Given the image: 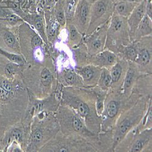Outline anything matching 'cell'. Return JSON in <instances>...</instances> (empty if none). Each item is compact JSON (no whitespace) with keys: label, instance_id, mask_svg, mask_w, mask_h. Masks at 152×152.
<instances>
[{"label":"cell","instance_id":"cell-1","mask_svg":"<svg viewBox=\"0 0 152 152\" xmlns=\"http://www.w3.org/2000/svg\"><path fill=\"white\" fill-rule=\"evenodd\" d=\"M62 102L72 108L83 119L91 132H101V117L96 108V94L92 88L66 87L63 90Z\"/></svg>","mask_w":152,"mask_h":152},{"label":"cell","instance_id":"cell-2","mask_svg":"<svg viewBox=\"0 0 152 152\" xmlns=\"http://www.w3.org/2000/svg\"><path fill=\"white\" fill-rule=\"evenodd\" d=\"M151 98V95L141 97L133 106L121 114L113 129V151L125 136L140 123Z\"/></svg>","mask_w":152,"mask_h":152},{"label":"cell","instance_id":"cell-3","mask_svg":"<svg viewBox=\"0 0 152 152\" xmlns=\"http://www.w3.org/2000/svg\"><path fill=\"white\" fill-rule=\"evenodd\" d=\"M126 97L121 90H110L107 94L104 108L101 115V132L113 130L121 114L133 106L138 100Z\"/></svg>","mask_w":152,"mask_h":152},{"label":"cell","instance_id":"cell-4","mask_svg":"<svg viewBox=\"0 0 152 152\" xmlns=\"http://www.w3.org/2000/svg\"><path fill=\"white\" fill-rule=\"evenodd\" d=\"M60 122L66 135L81 137L86 139L94 146L97 151H99V133L96 134L89 130L83 119L66 105H64L60 110Z\"/></svg>","mask_w":152,"mask_h":152},{"label":"cell","instance_id":"cell-5","mask_svg":"<svg viewBox=\"0 0 152 152\" xmlns=\"http://www.w3.org/2000/svg\"><path fill=\"white\" fill-rule=\"evenodd\" d=\"M131 43L126 18L113 13L108 28L105 48L118 54L122 46Z\"/></svg>","mask_w":152,"mask_h":152},{"label":"cell","instance_id":"cell-6","mask_svg":"<svg viewBox=\"0 0 152 152\" xmlns=\"http://www.w3.org/2000/svg\"><path fill=\"white\" fill-rule=\"evenodd\" d=\"M114 0H97L93 3L91 7L89 26L84 36L91 34L108 21L114 13Z\"/></svg>","mask_w":152,"mask_h":152},{"label":"cell","instance_id":"cell-7","mask_svg":"<svg viewBox=\"0 0 152 152\" xmlns=\"http://www.w3.org/2000/svg\"><path fill=\"white\" fill-rule=\"evenodd\" d=\"M136 42L137 46V54L134 62L141 74H151L152 37L151 35L144 37Z\"/></svg>","mask_w":152,"mask_h":152},{"label":"cell","instance_id":"cell-8","mask_svg":"<svg viewBox=\"0 0 152 152\" xmlns=\"http://www.w3.org/2000/svg\"><path fill=\"white\" fill-rule=\"evenodd\" d=\"M110 19L91 34L83 37V42L90 56L96 55L105 49Z\"/></svg>","mask_w":152,"mask_h":152},{"label":"cell","instance_id":"cell-9","mask_svg":"<svg viewBox=\"0 0 152 152\" xmlns=\"http://www.w3.org/2000/svg\"><path fill=\"white\" fill-rule=\"evenodd\" d=\"M91 4L87 0H79L72 19L75 28L83 36L89 26Z\"/></svg>","mask_w":152,"mask_h":152},{"label":"cell","instance_id":"cell-10","mask_svg":"<svg viewBox=\"0 0 152 152\" xmlns=\"http://www.w3.org/2000/svg\"><path fill=\"white\" fill-rule=\"evenodd\" d=\"M152 128L136 133L128 149L129 152L152 151Z\"/></svg>","mask_w":152,"mask_h":152},{"label":"cell","instance_id":"cell-11","mask_svg":"<svg viewBox=\"0 0 152 152\" xmlns=\"http://www.w3.org/2000/svg\"><path fill=\"white\" fill-rule=\"evenodd\" d=\"M74 69L81 77L85 87L92 88L97 86L102 68L89 64L83 66H75Z\"/></svg>","mask_w":152,"mask_h":152},{"label":"cell","instance_id":"cell-12","mask_svg":"<svg viewBox=\"0 0 152 152\" xmlns=\"http://www.w3.org/2000/svg\"><path fill=\"white\" fill-rule=\"evenodd\" d=\"M128 67L129 61L119 56L115 64L110 69L111 77L110 90H121Z\"/></svg>","mask_w":152,"mask_h":152},{"label":"cell","instance_id":"cell-13","mask_svg":"<svg viewBox=\"0 0 152 152\" xmlns=\"http://www.w3.org/2000/svg\"><path fill=\"white\" fill-rule=\"evenodd\" d=\"M119 56L117 54L105 49L102 52L91 56L90 64L101 68L110 69L115 64Z\"/></svg>","mask_w":152,"mask_h":152},{"label":"cell","instance_id":"cell-14","mask_svg":"<svg viewBox=\"0 0 152 152\" xmlns=\"http://www.w3.org/2000/svg\"><path fill=\"white\" fill-rule=\"evenodd\" d=\"M145 0H143L141 3H139L136 6L129 17L126 18L131 42H134L136 29L144 16L145 15Z\"/></svg>","mask_w":152,"mask_h":152},{"label":"cell","instance_id":"cell-15","mask_svg":"<svg viewBox=\"0 0 152 152\" xmlns=\"http://www.w3.org/2000/svg\"><path fill=\"white\" fill-rule=\"evenodd\" d=\"M141 73L134 61H129V67L124 77L121 90L122 93L127 97L132 93L133 88Z\"/></svg>","mask_w":152,"mask_h":152},{"label":"cell","instance_id":"cell-16","mask_svg":"<svg viewBox=\"0 0 152 152\" xmlns=\"http://www.w3.org/2000/svg\"><path fill=\"white\" fill-rule=\"evenodd\" d=\"M46 21V36L48 40L54 41L59 34L60 24L57 22L53 10H45V15Z\"/></svg>","mask_w":152,"mask_h":152},{"label":"cell","instance_id":"cell-17","mask_svg":"<svg viewBox=\"0 0 152 152\" xmlns=\"http://www.w3.org/2000/svg\"><path fill=\"white\" fill-rule=\"evenodd\" d=\"M68 45L70 49L80 45L83 40V35L75 28L72 20H67L66 23Z\"/></svg>","mask_w":152,"mask_h":152},{"label":"cell","instance_id":"cell-18","mask_svg":"<svg viewBox=\"0 0 152 152\" xmlns=\"http://www.w3.org/2000/svg\"><path fill=\"white\" fill-rule=\"evenodd\" d=\"M72 50V58L74 61L75 66H83L90 64L91 56L83 42L78 46L71 49ZM75 67V66H74Z\"/></svg>","mask_w":152,"mask_h":152},{"label":"cell","instance_id":"cell-19","mask_svg":"<svg viewBox=\"0 0 152 152\" xmlns=\"http://www.w3.org/2000/svg\"><path fill=\"white\" fill-rule=\"evenodd\" d=\"M73 68H66L63 74V79L67 87L85 88L80 76L76 72Z\"/></svg>","mask_w":152,"mask_h":152},{"label":"cell","instance_id":"cell-20","mask_svg":"<svg viewBox=\"0 0 152 152\" xmlns=\"http://www.w3.org/2000/svg\"><path fill=\"white\" fill-rule=\"evenodd\" d=\"M29 23L32 25L39 35L42 37L44 42L47 44L48 43V40L45 29V19L40 10L38 13H34L31 15V18Z\"/></svg>","mask_w":152,"mask_h":152},{"label":"cell","instance_id":"cell-21","mask_svg":"<svg viewBox=\"0 0 152 152\" xmlns=\"http://www.w3.org/2000/svg\"><path fill=\"white\" fill-rule=\"evenodd\" d=\"M151 34L152 20L145 15L136 29L134 41L137 42L144 37L151 35Z\"/></svg>","mask_w":152,"mask_h":152},{"label":"cell","instance_id":"cell-22","mask_svg":"<svg viewBox=\"0 0 152 152\" xmlns=\"http://www.w3.org/2000/svg\"><path fill=\"white\" fill-rule=\"evenodd\" d=\"M122 58L128 61H134L137 54V46L136 42H132L127 45L122 46L117 54Z\"/></svg>","mask_w":152,"mask_h":152},{"label":"cell","instance_id":"cell-23","mask_svg":"<svg viewBox=\"0 0 152 152\" xmlns=\"http://www.w3.org/2000/svg\"><path fill=\"white\" fill-rule=\"evenodd\" d=\"M138 4L139 3L126 1L115 2L114 13L121 17L127 18Z\"/></svg>","mask_w":152,"mask_h":152},{"label":"cell","instance_id":"cell-24","mask_svg":"<svg viewBox=\"0 0 152 152\" xmlns=\"http://www.w3.org/2000/svg\"><path fill=\"white\" fill-rule=\"evenodd\" d=\"M96 94V108L99 116H101L104 108V103L108 91L100 89L97 86L92 88Z\"/></svg>","mask_w":152,"mask_h":152},{"label":"cell","instance_id":"cell-25","mask_svg":"<svg viewBox=\"0 0 152 152\" xmlns=\"http://www.w3.org/2000/svg\"><path fill=\"white\" fill-rule=\"evenodd\" d=\"M54 14L61 28H64L66 25V19L63 7L62 0H57L53 9Z\"/></svg>","mask_w":152,"mask_h":152},{"label":"cell","instance_id":"cell-26","mask_svg":"<svg viewBox=\"0 0 152 152\" xmlns=\"http://www.w3.org/2000/svg\"><path fill=\"white\" fill-rule=\"evenodd\" d=\"M111 83V77L110 69L102 68L97 86L104 91H108L110 89Z\"/></svg>","mask_w":152,"mask_h":152},{"label":"cell","instance_id":"cell-27","mask_svg":"<svg viewBox=\"0 0 152 152\" xmlns=\"http://www.w3.org/2000/svg\"><path fill=\"white\" fill-rule=\"evenodd\" d=\"M142 130L151 129L152 126V97L150 99L148 108L144 115L139 124Z\"/></svg>","mask_w":152,"mask_h":152},{"label":"cell","instance_id":"cell-28","mask_svg":"<svg viewBox=\"0 0 152 152\" xmlns=\"http://www.w3.org/2000/svg\"><path fill=\"white\" fill-rule=\"evenodd\" d=\"M39 77L40 83L45 88H49L54 82V75L47 67H44L41 69Z\"/></svg>","mask_w":152,"mask_h":152},{"label":"cell","instance_id":"cell-29","mask_svg":"<svg viewBox=\"0 0 152 152\" xmlns=\"http://www.w3.org/2000/svg\"><path fill=\"white\" fill-rule=\"evenodd\" d=\"M66 21L72 20L79 0H62Z\"/></svg>","mask_w":152,"mask_h":152},{"label":"cell","instance_id":"cell-30","mask_svg":"<svg viewBox=\"0 0 152 152\" xmlns=\"http://www.w3.org/2000/svg\"><path fill=\"white\" fill-rule=\"evenodd\" d=\"M0 54L4 56L7 58L11 61V62L17 63V64L21 66H24L26 65V60L24 59V57L23 56H22L20 54H10L6 51H3L1 49H0Z\"/></svg>","mask_w":152,"mask_h":152},{"label":"cell","instance_id":"cell-31","mask_svg":"<svg viewBox=\"0 0 152 152\" xmlns=\"http://www.w3.org/2000/svg\"><path fill=\"white\" fill-rule=\"evenodd\" d=\"M4 40L9 48L14 49L16 50H20L17 39L13 33H12L10 31H6L4 35Z\"/></svg>","mask_w":152,"mask_h":152},{"label":"cell","instance_id":"cell-32","mask_svg":"<svg viewBox=\"0 0 152 152\" xmlns=\"http://www.w3.org/2000/svg\"><path fill=\"white\" fill-rule=\"evenodd\" d=\"M21 67H23V66L17 64V63H13V62L8 63L5 68L6 74L8 76V77H11L15 74V73H16L18 71V70Z\"/></svg>","mask_w":152,"mask_h":152},{"label":"cell","instance_id":"cell-33","mask_svg":"<svg viewBox=\"0 0 152 152\" xmlns=\"http://www.w3.org/2000/svg\"><path fill=\"white\" fill-rule=\"evenodd\" d=\"M11 137L14 141L18 143H21L23 141V133L19 129H15L11 132Z\"/></svg>","mask_w":152,"mask_h":152},{"label":"cell","instance_id":"cell-34","mask_svg":"<svg viewBox=\"0 0 152 152\" xmlns=\"http://www.w3.org/2000/svg\"><path fill=\"white\" fill-rule=\"evenodd\" d=\"M145 15L152 20V0H145Z\"/></svg>","mask_w":152,"mask_h":152},{"label":"cell","instance_id":"cell-35","mask_svg":"<svg viewBox=\"0 0 152 152\" xmlns=\"http://www.w3.org/2000/svg\"><path fill=\"white\" fill-rule=\"evenodd\" d=\"M57 0H44L45 10H53Z\"/></svg>","mask_w":152,"mask_h":152},{"label":"cell","instance_id":"cell-36","mask_svg":"<svg viewBox=\"0 0 152 152\" xmlns=\"http://www.w3.org/2000/svg\"><path fill=\"white\" fill-rule=\"evenodd\" d=\"M10 96V92L5 90L4 88L0 87V99L3 100H7Z\"/></svg>","mask_w":152,"mask_h":152},{"label":"cell","instance_id":"cell-37","mask_svg":"<svg viewBox=\"0 0 152 152\" xmlns=\"http://www.w3.org/2000/svg\"><path fill=\"white\" fill-rule=\"evenodd\" d=\"M1 86L2 88H4L5 90L9 92H11L12 91V89H13V87H12V85L11 84V83L7 80H4L2 82Z\"/></svg>","mask_w":152,"mask_h":152},{"label":"cell","instance_id":"cell-38","mask_svg":"<svg viewBox=\"0 0 152 152\" xmlns=\"http://www.w3.org/2000/svg\"><path fill=\"white\" fill-rule=\"evenodd\" d=\"M115 2L117 1H126V2H130V3H140L143 0H114Z\"/></svg>","mask_w":152,"mask_h":152},{"label":"cell","instance_id":"cell-39","mask_svg":"<svg viewBox=\"0 0 152 152\" xmlns=\"http://www.w3.org/2000/svg\"><path fill=\"white\" fill-rule=\"evenodd\" d=\"M87 1H89V2H90V3H91V4H93V3H94L95 1H96L97 0H87Z\"/></svg>","mask_w":152,"mask_h":152},{"label":"cell","instance_id":"cell-40","mask_svg":"<svg viewBox=\"0 0 152 152\" xmlns=\"http://www.w3.org/2000/svg\"><path fill=\"white\" fill-rule=\"evenodd\" d=\"M0 20H5V19L3 18H0Z\"/></svg>","mask_w":152,"mask_h":152}]
</instances>
